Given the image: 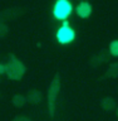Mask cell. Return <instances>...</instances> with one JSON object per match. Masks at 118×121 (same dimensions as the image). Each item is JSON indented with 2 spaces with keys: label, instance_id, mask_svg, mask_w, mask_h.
<instances>
[{
  "label": "cell",
  "instance_id": "9a60e30c",
  "mask_svg": "<svg viewBox=\"0 0 118 121\" xmlns=\"http://www.w3.org/2000/svg\"><path fill=\"white\" fill-rule=\"evenodd\" d=\"M79 1H82V3H87L88 0H79Z\"/></svg>",
  "mask_w": 118,
  "mask_h": 121
},
{
  "label": "cell",
  "instance_id": "6da1fadb",
  "mask_svg": "<svg viewBox=\"0 0 118 121\" xmlns=\"http://www.w3.org/2000/svg\"><path fill=\"white\" fill-rule=\"evenodd\" d=\"M25 72H26L25 64L19 58H16L14 54H10L9 62L5 64V73L8 78L13 79V81H20L24 77Z\"/></svg>",
  "mask_w": 118,
  "mask_h": 121
},
{
  "label": "cell",
  "instance_id": "ba28073f",
  "mask_svg": "<svg viewBox=\"0 0 118 121\" xmlns=\"http://www.w3.org/2000/svg\"><path fill=\"white\" fill-rule=\"evenodd\" d=\"M101 107L103 108L104 111H107V112L113 111V110L116 108V101H114V98L109 97V96L102 98V100H101Z\"/></svg>",
  "mask_w": 118,
  "mask_h": 121
},
{
  "label": "cell",
  "instance_id": "5b68a950",
  "mask_svg": "<svg viewBox=\"0 0 118 121\" xmlns=\"http://www.w3.org/2000/svg\"><path fill=\"white\" fill-rule=\"evenodd\" d=\"M109 56H111V53H109V51H106V49H103V51H101L99 53H96L92 59H90V66L93 67H97L99 66V64L104 63V62H108L109 60Z\"/></svg>",
  "mask_w": 118,
  "mask_h": 121
},
{
  "label": "cell",
  "instance_id": "8992f818",
  "mask_svg": "<svg viewBox=\"0 0 118 121\" xmlns=\"http://www.w3.org/2000/svg\"><path fill=\"white\" fill-rule=\"evenodd\" d=\"M41 100H43V93L40 92L39 90H30L28 92V96H26V101L29 102V104L32 105H37L39 104V102H41Z\"/></svg>",
  "mask_w": 118,
  "mask_h": 121
},
{
  "label": "cell",
  "instance_id": "7a4b0ae2",
  "mask_svg": "<svg viewBox=\"0 0 118 121\" xmlns=\"http://www.w3.org/2000/svg\"><path fill=\"white\" fill-rule=\"evenodd\" d=\"M60 91V74L55 73V76L53 77L50 85L48 88L47 93V102H48V112L50 117H54L55 115V104H57V97L59 95Z\"/></svg>",
  "mask_w": 118,
  "mask_h": 121
},
{
  "label": "cell",
  "instance_id": "30bf717a",
  "mask_svg": "<svg viewBox=\"0 0 118 121\" xmlns=\"http://www.w3.org/2000/svg\"><path fill=\"white\" fill-rule=\"evenodd\" d=\"M104 77H108V78H116L118 77V62L114 63H111L108 67L107 72H106Z\"/></svg>",
  "mask_w": 118,
  "mask_h": 121
},
{
  "label": "cell",
  "instance_id": "277c9868",
  "mask_svg": "<svg viewBox=\"0 0 118 121\" xmlns=\"http://www.w3.org/2000/svg\"><path fill=\"white\" fill-rule=\"evenodd\" d=\"M57 38H58V40L60 42V43H63V44L69 43V42H72L73 38H74V32H73V29L69 28L67 24H64L62 28L58 30Z\"/></svg>",
  "mask_w": 118,
  "mask_h": 121
},
{
  "label": "cell",
  "instance_id": "9c48e42d",
  "mask_svg": "<svg viewBox=\"0 0 118 121\" xmlns=\"http://www.w3.org/2000/svg\"><path fill=\"white\" fill-rule=\"evenodd\" d=\"M11 104H13L16 108H21V107H24V105L26 104V97L20 95V93H16L13 96V98H11Z\"/></svg>",
  "mask_w": 118,
  "mask_h": 121
},
{
  "label": "cell",
  "instance_id": "7c38bea8",
  "mask_svg": "<svg viewBox=\"0 0 118 121\" xmlns=\"http://www.w3.org/2000/svg\"><path fill=\"white\" fill-rule=\"evenodd\" d=\"M8 34H9V25L0 22V38H5Z\"/></svg>",
  "mask_w": 118,
  "mask_h": 121
},
{
  "label": "cell",
  "instance_id": "8fae6325",
  "mask_svg": "<svg viewBox=\"0 0 118 121\" xmlns=\"http://www.w3.org/2000/svg\"><path fill=\"white\" fill-rule=\"evenodd\" d=\"M108 51H109V53H111V56H113V57H118V39L111 42Z\"/></svg>",
  "mask_w": 118,
  "mask_h": 121
},
{
  "label": "cell",
  "instance_id": "3957f363",
  "mask_svg": "<svg viewBox=\"0 0 118 121\" xmlns=\"http://www.w3.org/2000/svg\"><path fill=\"white\" fill-rule=\"evenodd\" d=\"M72 13V5L67 0H58L54 8V14L59 19H65Z\"/></svg>",
  "mask_w": 118,
  "mask_h": 121
},
{
  "label": "cell",
  "instance_id": "2e32d148",
  "mask_svg": "<svg viewBox=\"0 0 118 121\" xmlns=\"http://www.w3.org/2000/svg\"><path fill=\"white\" fill-rule=\"evenodd\" d=\"M116 113H117V116H118V107H117V110H116Z\"/></svg>",
  "mask_w": 118,
  "mask_h": 121
},
{
  "label": "cell",
  "instance_id": "4fadbf2b",
  "mask_svg": "<svg viewBox=\"0 0 118 121\" xmlns=\"http://www.w3.org/2000/svg\"><path fill=\"white\" fill-rule=\"evenodd\" d=\"M13 121H32V119H29L28 116H16L13 119Z\"/></svg>",
  "mask_w": 118,
  "mask_h": 121
},
{
  "label": "cell",
  "instance_id": "5bb4252c",
  "mask_svg": "<svg viewBox=\"0 0 118 121\" xmlns=\"http://www.w3.org/2000/svg\"><path fill=\"white\" fill-rule=\"evenodd\" d=\"M5 73V64H1L0 63V74Z\"/></svg>",
  "mask_w": 118,
  "mask_h": 121
},
{
  "label": "cell",
  "instance_id": "52a82bcc",
  "mask_svg": "<svg viewBox=\"0 0 118 121\" xmlns=\"http://www.w3.org/2000/svg\"><path fill=\"white\" fill-rule=\"evenodd\" d=\"M92 5L87 1V3H81L78 5V8H77V14L79 15L81 18H83V19H85V18H88V17H90V14H92Z\"/></svg>",
  "mask_w": 118,
  "mask_h": 121
}]
</instances>
